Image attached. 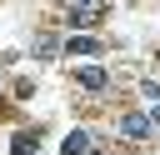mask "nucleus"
I'll return each instance as SVG.
<instances>
[{"label": "nucleus", "instance_id": "nucleus-8", "mask_svg": "<svg viewBox=\"0 0 160 155\" xmlns=\"http://www.w3.org/2000/svg\"><path fill=\"white\" fill-rule=\"evenodd\" d=\"M70 5H105V0H70Z\"/></svg>", "mask_w": 160, "mask_h": 155}, {"label": "nucleus", "instance_id": "nucleus-6", "mask_svg": "<svg viewBox=\"0 0 160 155\" xmlns=\"http://www.w3.org/2000/svg\"><path fill=\"white\" fill-rule=\"evenodd\" d=\"M10 155H40V130H20L10 140Z\"/></svg>", "mask_w": 160, "mask_h": 155}, {"label": "nucleus", "instance_id": "nucleus-5", "mask_svg": "<svg viewBox=\"0 0 160 155\" xmlns=\"http://www.w3.org/2000/svg\"><path fill=\"white\" fill-rule=\"evenodd\" d=\"M60 155H95L90 130H70V135H65V145H60Z\"/></svg>", "mask_w": 160, "mask_h": 155}, {"label": "nucleus", "instance_id": "nucleus-3", "mask_svg": "<svg viewBox=\"0 0 160 155\" xmlns=\"http://www.w3.org/2000/svg\"><path fill=\"white\" fill-rule=\"evenodd\" d=\"M75 30H90V25H100L105 20V5H70V15H65Z\"/></svg>", "mask_w": 160, "mask_h": 155}, {"label": "nucleus", "instance_id": "nucleus-2", "mask_svg": "<svg viewBox=\"0 0 160 155\" xmlns=\"http://www.w3.org/2000/svg\"><path fill=\"white\" fill-rule=\"evenodd\" d=\"M60 50L80 60V55H100V50H105V40H100V35H90V30H75L70 40H60Z\"/></svg>", "mask_w": 160, "mask_h": 155}, {"label": "nucleus", "instance_id": "nucleus-1", "mask_svg": "<svg viewBox=\"0 0 160 155\" xmlns=\"http://www.w3.org/2000/svg\"><path fill=\"white\" fill-rule=\"evenodd\" d=\"M115 130H120L125 140H150V135H155V125H150V115H140V110H125V115L115 120Z\"/></svg>", "mask_w": 160, "mask_h": 155}, {"label": "nucleus", "instance_id": "nucleus-4", "mask_svg": "<svg viewBox=\"0 0 160 155\" xmlns=\"http://www.w3.org/2000/svg\"><path fill=\"white\" fill-rule=\"evenodd\" d=\"M75 85H80V90H90V95H100V90L110 85V75H105L100 65H80V70H75Z\"/></svg>", "mask_w": 160, "mask_h": 155}, {"label": "nucleus", "instance_id": "nucleus-7", "mask_svg": "<svg viewBox=\"0 0 160 155\" xmlns=\"http://www.w3.org/2000/svg\"><path fill=\"white\" fill-rule=\"evenodd\" d=\"M150 125H155V130H160V100H155V110H150Z\"/></svg>", "mask_w": 160, "mask_h": 155}]
</instances>
